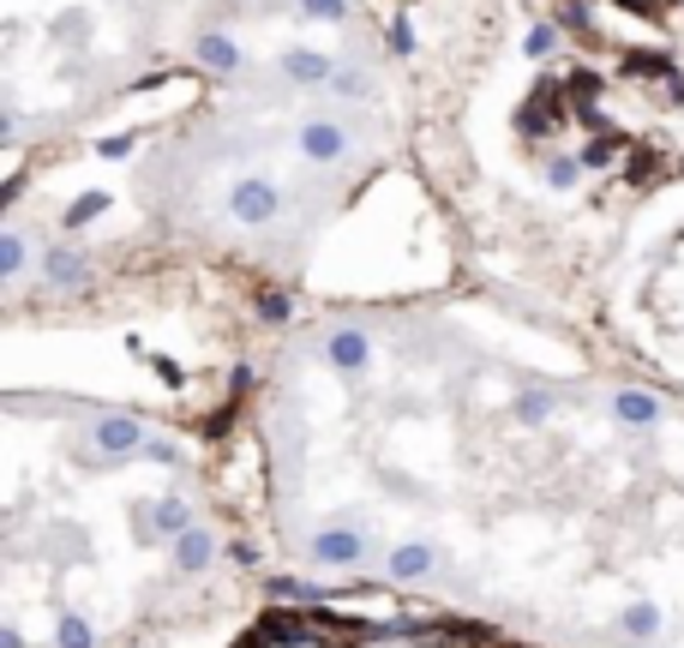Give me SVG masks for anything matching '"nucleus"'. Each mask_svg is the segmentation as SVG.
<instances>
[{
    "label": "nucleus",
    "mask_w": 684,
    "mask_h": 648,
    "mask_svg": "<svg viewBox=\"0 0 684 648\" xmlns=\"http://www.w3.org/2000/svg\"><path fill=\"white\" fill-rule=\"evenodd\" d=\"M625 12H637V19H654V0H618Z\"/></svg>",
    "instance_id": "72a5a7b5"
},
{
    "label": "nucleus",
    "mask_w": 684,
    "mask_h": 648,
    "mask_svg": "<svg viewBox=\"0 0 684 648\" xmlns=\"http://www.w3.org/2000/svg\"><path fill=\"white\" fill-rule=\"evenodd\" d=\"M43 283L48 288H84L91 283V252L84 247H48L43 252Z\"/></svg>",
    "instance_id": "f8f14e48"
},
{
    "label": "nucleus",
    "mask_w": 684,
    "mask_h": 648,
    "mask_svg": "<svg viewBox=\"0 0 684 648\" xmlns=\"http://www.w3.org/2000/svg\"><path fill=\"white\" fill-rule=\"evenodd\" d=\"M276 211H283V186H276L271 174H240V181L228 186V216H235L240 228L276 223Z\"/></svg>",
    "instance_id": "20e7f679"
},
{
    "label": "nucleus",
    "mask_w": 684,
    "mask_h": 648,
    "mask_svg": "<svg viewBox=\"0 0 684 648\" xmlns=\"http://www.w3.org/2000/svg\"><path fill=\"white\" fill-rule=\"evenodd\" d=\"M252 312H259V325H288V319H295V295H283V288H264V295L252 300Z\"/></svg>",
    "instance_id": "412c9836"
},
{
    "label": "nucleus",
    "mask_w": 684,
    "mask_h": 648,
    "mask_svg": "<svg viewBox=\"0 0 684 648\" xmlns=\"http://www.w3.org/2000/svg\"><path fill=\"white\" fill-rule=\"evenodd\" d=\"M193 523H198V511H193V499H186V492H162V499H150V504H133V541L138 546L181 541Z\"/></svg>",
    "instance_id": "f03ea898"
},
{
    "label": "nucleus",
    "mask_w": 684,
    "mask_h": 648,
    "mask_svg": "<svg viewBox=\"0 0 684 648\" xmlns=\"http://www.w3.org/2000/svg\"><path fill=\"white\" fill-rule=\"evenodd\" d=\"M264 594H276V601H312L319 589H312L307 577H288V570H283V577H271V582H264Z\"/></svg>",
    "instance_id": "a878e982"
},
{
    "label": "nucleus",
    "mask_w": 684,
    "mask_h": 648,
    "mask_svg": "<svg viewBox=\"0 0 684 648\" xmlns=\"http://www.w3.org/2000/svg\"><path fill=\"white\" fill-rule=\"evenodd\" d=\"M193 60H198L205 72H223V79L247 67V55H240V43H235L228 31H198V36H193Z\"/></svg>",
    "instance_id": "ddd939ff"
},
{
    "label": "nucleus",
    "mask_w": 684,
    "mask_h": 648,
    "mask_svg": "<svg viewBox=\"0 0 684 648\" xmlns=\"http://www.w3.org/2000/svg\"><path fill=\"white\" fill-rule=\"evenodd\" d=\"M295 145H300V157H307V162L337 169V162H349L354 138H349V126H342L337 114H307V121H300V133H295Z\"/></svg>",
    "instance_id": "39448f33"
},
{
    "label": "nucleus",
    "mask_w": 684,
    "mask_h": 648,
    "mask_svg": "<svg viewBox=\"0 0 684 648\" xmlns=\"http://www.w3.org/2000/svg\"><path fill=\"white\" fill-rule=\"evenodd\" d=\"M582 174H589V169H582V157H565V150H559V157H547L540 181H547L552 193H577V181H582Z\"/></svg>",
    "instance_id": "aec40b11"
},
{
    "label": "nucleus",
    "mask_w": 684,
    "mask_h": 648,
    "mask_svg": "<svg viewBox=\"0 0 684 648\" xmlns=\"http://www.w3.org/2000/svg\"><path fill=\"white\" fill-rule=\"evenodd\" d=\"M0 648H31V643H24L19 625H0Z\"/></svg>",
    "instance_id": "473e14b6"
},
{
    "label": "nucleus",
    "mask_w": 684,
    "mask_h": 648,
    "mask_svg": "<svg viewBox=\"0 0 684 648\" xmlns=\"http://www.w3.org/2000/svg\"><path fill=\"white\" fill-rule=\"evenodd\" d=\"M373 330L361 325H331L324 330V366H331L337 378H361L366 366H373Z\"/></svg>",
    "instance_id": "423d86ee"
},
{
    "label": "nucleus",
    "mask_w": 684,
    "mask_h": 648,
    "mask_svg": "<svg viewBox=\"0 0 684 648\" xmlns=\"http://www.w3.org/2000/svg\"><path fill=\"white\" fill-rule=\"evenodd\" d=\"M145 444H150L145 421H133V414H121V409L96 414L91 432H84V451H91L96 463H133V456H145Z\"/></svg>",
    "instance_id": "7ed1b4c3"
},
{
    "label": "nucleus",
    "mask_w": 684,
    "mask_h": 648,
    "mask_svg": "<svg viewBox=\"0 0 684 648\" xmlns=\"http://www.w3.org/2000/svg\"><path fill=\"white\" fill-rule=\"evenodd\" d=\"M138 150V133H109V138H96V157L103 162H121V157H133Z\"/></svg>",
    "instance_id": "bb28decb"
},
{
    "label": "nucleus",
    "mask_w": 684,
    "mask_h": 648,
    "mask_svg": "<svg viewBox=\"0 0 684 648\" xmlns=\"http://www.w3.org/2000/svg\"><path fill=\"white\" fill-rule=\"evenodd\" d=\"M565 121H570V109L559 103V84L552 79H540L535 96H523V109H516V133L523 138H547V133H559Z\"/></svg>",
    "instance_id": "1a4fd4ad"
},
{
    "label": "nucleus",
    "mask_w": 684,
    "mask_h": 648,
    "mask_svg": "<svg viewBox=\"0 0 684 648\" xmlns=\"http://www.w3.org/2000/svg\"><path fill=\"white\" fill-rule=\"evenodd\" d=\"M223 558H228V565H240V570H259V546H252V541H228Z\"/></svg>",
    "instance_id": "c756f323"
},
{
    "label": "nucleus",
    "mask_w": 684,
    "mask_h": 648,
    "mask_svg": "<svg viewBox=\"0 0 684 648\" xmlns=\"http://www.w3.org/2000/svg\"><path fill=\"white\" fill-rule=\"evenodd\" d=\"M283 79L300 84V91H331L337 60L324 55V48H288V55H283Z\"/></svg>",
    "instance_id": "9b49d317"
},
{
    "label": "nucleus",
    "mask_w": 684,
    "mask_h": 648,
    "mask_svg": "<svg viewBox=\"0 0 684 648\" xmlns=\"http://www.w3.org/2000/svg\"><path fill=\"white\" fill-rule=\"evenodd\" d=\"M109 205H114L109 193H79L67 211H60V228H67V235H79V228H91V223H96V216H103Z\"/></svg>",
    "instance_id": "a211bd4d"
},
{
    "label": "nucleus",
    "mask_w": 684,
    "mask_h": 648,
    "mask_svg": "<svg viewBox=\"0 0 684 648\" xmlns=\"http://www.w3.org/2000/svg\"><path fill=\"white\" fill-rule=\"evenodd\" d=\"M438 570H445V546L438 541H402V546H390L385 553V577L390 582H433Z\"/></svg>",
    "instance_id": "0eeeda50"
},
{
    "label": "nucleus",
    "mask_w": 684,
    "mask_h": 648,
    "mask_svg": "<svg viewBox=\"0 0 684 648\" xmlns=\"http://www.w3.org/2000/svg\"><path fill=\"white\" fill-rule=\"evenodd\" d=\"M48 643H55V648H96V625L67 606V613L55 618V637H48Z\"/></svg>",
    "instance_id": "f3484780"
},
{
    "label": "nucleus",
    "mask_w": 684,
    "mask_h": 648,
    "mask_svg": "<svg viewBox=\"0 0 684 648\" xmlns=\"http://www.w3.org/2000/svg\"><path fill=\"white\" fill-rule=\"evenodd\" d=\"M307 565L324 570V577H354V570L373 565V541H366L361 523L331 516V523H319V528L307 535Z\"/></svg>",
    "instance_id": "f257e3e1"
},
{
    "label": "nucleus",
    "mask_w": 684,
    "mask_h": 648,
    "mask_svg": "<svg viewBox=\"0 0 684 648\" xmlns=\"http://www.w3.org/2000/svg\"><path fill=\"white\" fill-rule=\"evenodd\" d=\"M354 12V0H300V19L307 24H342Z\"/></svg>",
    "instance_id": "b1692460"
},
{
    "label": "nucleus",
    "mask_w": 684,
    "mask_h": 648,
    "mask_svg": "<svg viewBox=\"0 0 684 648\" xmlns=\"http://www.w3.org/2000/svg\"><path fill=\"white\" fill-rule=\"evenodd\" d=\"M618 630H625V643H654L666 630V613L649 594H637V601H625V613H618Z\"/></svg>",
    "instance_id": "4468645a"
},
{
    "label": "nucleus",
    "mask_w": 684,
    "mask_h": 648,
    "mask_svg": "<svg viewBox=\"0 0 684 648\" xmlns=\"http://www.w3.org/2000/svg\"><path fill=\"white\" fill-rule=\"evenodd\" d=\"M552 48H559V24H552V19H535V24L523 31V55H528V60H547Z\"/></svg>",
    "instance_id": "4be33fe9"
},
{
    "label": "nucleus",
    "mask_w": 684,
    "mask_h": 648,
    "mask_svg": "<svg viewBox=\"0 0 684 648\" xmlns=\"http://www.w3.org/2000/svg\"><path fill=\"white\" fill-rule=\"evenodd\" d=\"M24 271H31V240H24L19 228H7V235H0V288H12Z\"/></svg>",
    "instance_id": "dca6fc26"
},
{
    "label": "nucleus",
    "mask_w": 684,
    "mask_h": 648,
    "mask_svg": "<svg viewBox=\"0 0 684 648\" xmlns=\"http://www.w3.org/2000/svg\"><path fill=\"white\" fill-rule=\"evenodd\" d=\"M618 150H625V138H613V133H606V138H589V145H582L577 157H582V169H613V157H618Z\"/></svg>",
    "instance_id": "393cba45"
},
{
    "label": "nucleus",
    "mask_w": 684,
    "mask_h": 648,
    "mask_svg": "<svg viewBox=\"0 0 684 648\" xmlns=\"http://www.w3.org/2000/svg\"><path fill=\"white\" fill-rule=\"evenodd\" d=\"M559 19H565V31H582V36H589V7H582V0H577V7H565Z\"/></svg>",
    "instance_id": "7c9ffc66"
},
{
    "label": "nucleus",
    "mask_w": 684,
    "mask_h": 648,
    "mask_svg": "<svg viewBox=\"0 0 684 648\" xmlns=\"http://www.w3.org/2000/svg\"><path fill=\"white\" fill-rule=\"evenodd\" d=\"M618 72L625 79H673V55L666 48H625V60H618Z\"/></svg>",
    "instance_id": "2eb2a0df"
},
{
    "label": "nucleus",
    "mask_w": 684,
    "mask_h": 648,
    "mask_svg": "<svg viewBox=\"0 0 684 648\" xmlns=\"http://www.w3.org/2000/svg\"><path fill=\"white\" fill-rule=\"evenodd\" d=\"M19 193H24V174H7V186H0V205H19Z\"/></svg>",
    "instance_id": "2f4dec72"
},
{
    "label": "nucleus",
    "mask_w": 684,
    "mask_h": 648,
    "mask_svg": "<svg viewBox=\"0 0 684 648\" xmlns=\"http://www.w3.org/2000/svg\"><path fill=\"white\" fill-rule=\"evenodd\" d=\"M606 409H613V421H618V427H630V432H649V427H661V421H666L661 390H649V385H618Z\"/></svg>",
    "instance_id": "9d476101"
},
{
    "label": "nucleus",
    "mask_w": 684,
    "mask_h": 648,
    "mask_svg": "<svg viewBox=\"0 0 684 648\" xmlns=\"http://www.w3.org/2000/svg\"><path fill=\"white\" fill-rule=\"evenodd\" d=\"M145 456H150V463H162V468H181V444H174V439H150Z\"/></svg>",
    "instance_id": "c85d7f7f"
},
{
    "label": "nucleus",
    "mask_w": 684,
    "mask_h": 648,
    "mask_svg": "<svg viewBox=\"0 0 684 648\" xmlns=\"http://www.w3.org/2000/svg\"><path fill=\"white\" fill-rule=\"evenodd\" d=\"M511 421H516V427H547V421H552V397H547V390H516Z\"/></svg>",
    "instance_id": "6ab92c4d"
},
{
    "label": "nucleus",
    "mask_w": 684,
    "mask_h": 648,
    "mask_svg": "<svg viewBox=\"0 0 684 648\" xmlns=\"http://www.w3.org/2000/svg\"><path fill=\"white\" fill-rule=\"evenodd\" d=\"M223 535L210 523H193L181 541H169V558H174V570L181 577H205V570H217V558H223Z\"/></svg>",
    "instance_id": "6e6552de"
},
{
    "label": "nucleus",
    "mask_w": 684,
    "mask_h": 648,
    "mask_svg": "<svg viewBox=\"0 0 684 648\" xmlns=\"http://www.w3.org/2000/svg\"><path fill=\"white\" fill-rule=\"evenodd\" d=\"M390 48H397V55H414V48H421V36H414L409 19H390Z\"/></svg>",
    "instance_id": "cd10ccee"
},
{
    "label": "nucleus",
    "mask_w": 684,
    "mask_h": 648,
    "mask_svg": "<svg viewBox=\"0 0 684 648\" xmlns=\"http://www.w3.org/2000/svg\"><path fill=\"white\" fill-rule=\"evenodd\" d=\"M331 96H349V103L373 96V72H361V67H337V79H331Z\"/></svg>",
    "instance_id": "5701e85b"
}]
</instances>
